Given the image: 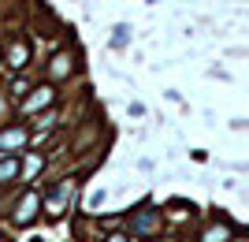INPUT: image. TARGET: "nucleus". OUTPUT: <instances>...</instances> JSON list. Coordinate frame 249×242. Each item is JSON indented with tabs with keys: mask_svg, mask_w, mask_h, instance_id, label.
<instances>
[{
	"mask_svg": "<svg viewBox=\"0 0 249 242\" xmlns=\"http://www.w3.org/2000/svg\"><path fill=\"white\" fill-rule=\"evenodd\" d=\"M67 194H71V186L63 183V186H60V190H56V194L49 198V212H60V205H63V198H67Z\"/></svg>",
	"mask_w": 249,
	"mask_h": 242,
	"instance_id": "obj_9",
	"label": "nucleus"
},
{
	"mask_svg": "<svg viewBox=\"0 0 249 242\" xmlns=\"http://www.w3.org/2000/svg\"><path fill=\"white\" fill-rule=\"evenodd\" d=\"M37 209H41V194H37V190L22 194L19 209H15V223H19V227H26V223H30L34 216H37Z\"/></svg>",
	"mask_w": 249,
	"mask_h": 242,
	"instance_id": "obj_2",
	"label": "nucleus"
},
{
	"mask_svg": "<svg viewBox=\"0 0 249 242\" xmlns=\"http://www.w3.org/2000/svg\"><path fill=\"white\" fill-rule=\"evenodd\" d=\"M0 112H4V101H0Z\"/></svg>",
	"mask_w": 249,
	"mask_h": 242,
	"instance_id": "obj_12",
	"label": "nucleus"
},
{
	"mask_svg": "<svg viewBox=\"0 0 249 242\" xmlns=\"http://www.w3.org/2000/svg\"><path fill=\"white\" fill-rule=\"evenodd\" d=\"M26 56H30V49L19 41L15 49H11V67H26Z\"/></svg>",
	"mask_w": 249,
	"mask_h": 242,
	"instance_id": "obj_8",
	"label": "nucleus"
},
{
	"mask_svg": "<svg viewBox=\"0 0 249 242\" xmlns=\"http://www.w3.org/2000/svg\"><path fill=\"white\" fill-rule=\"evenodd\" d=\"M52 97H56V93H52V86H37L34 97H26V105H22V108H26V112H37V108L52 105Z\"/></svg>",
	"mask_w": 249,
	"mask_h": 242,
	"instance_id": "obj_3",
	"label": "nucleus"
},
{
	"mask_svg": "<svg viewBox=\"0 0 249 242\" xmlns=\"http://www.w3.org/2000/svg\"><path fill=\"white\" fill-rule=\"evenodd\" d=\"M201 242H234V227H231V223H212V227L201 235Z\"/></svg>",
	"mask_w": 249,
	"mask_h": 242,
	"instance_id": "obj_4",
	"label": "nucleus"
},
{
	"mask_svg": "<svg viewBox=\"0 0 249 242\" xmlns=\"http://www.w3.org/2000/svg\"><path fill=\"white\" fill-rule=\"evenodd\" d=\"M63 74H71V53H56V56H52L49 78H63Z\"/></svg>",
	"mask_w": 249,
	"mask_h": 242,
	"instance_id": "obj_6",
	"label": "nucleus"
},
{
	"mask_svg": "<svg viewBox=\"0 0 249 242\" xmlns=\"http://www.w3.org/2000/svg\"><path fill=\"white\" fill-rule=\"evenodd\" d=\"M19 157H8V160H0V183H8V179H15L19 175Z\"/></svg>",
	"mask_w": 249,
	"mask_h": 242,
	"instance_id": "obj_7",
	"label": "nucleus"
},
{
	"mask_svg": "<svg viewBox=\"0 0 249 242\" xmlns=\"http://www.w3.org/2000/svg\"><path fill=\"white\" fill-rule=\"evenodd\" d=\"M0 242H8V239H0Z\"/></svg>",
	"mask_w": 249,
	"mask_h": 242,
	"instance_id": "obj_13",
	"label": "nucleus"
},
{
	"mask_svg": "<svg viewBox=\"0 0 249 242\" xmlns=\"http://www.w3.org/2000/svg\"><path fill=\"white\" fill-rule=\"evenodd\" d=\"M126 34H130L126 26H115V37H112V45H123V41H126Z\"/></svg>",
	"mask_w": 249,
	"mask_h": 242,
	"instance_id": "obj_10",
	"label": "nucleus"
},
{
	"mask_svg": "<svg viewBox=\"0 0 249 242\" xmlns=\"http://www.w3.org/2000/svg\"><path fill=\"white\" fill-rule=\"evenodd\" d=\"M104 242H126V235H108Z\"/></svg>",
	"mask_w": 249,
	"mask_h": 242,
	"instance_id": "obj_11",
	"label": "nucleus"
},
{
	"mask_svg": "<svg viewBox=\"0 0 249 242\" xmlns=\"http://www.w3.org/2000/svg\"><path fill=\"white\" fill-rule=\"evenodd\" d=\"M160 231V212L156 209H142L130 220V235H138V239H145V235H156Z\"/></svg>",
	"mask_w": 249,
	"mask_h": 242,
	"instance_id": "obj_1",
	"label": "nucleus"
},
{
	"mask_svg": "<svg viewBox=\"0 0 249 242\" xmlns=\"http://www.w3.org/2000/svg\"><path fill=\"white\" fill-rule=\"evenodd\" d=\"M19 146H26V130L22 127H11V130L0 134V149H19Z\"/></svg>",
	"mask_w": 249,
	"mask_h": 242,
	"instance_id": "obj_5",
	"label": "nucleus"
}]
</instances>
